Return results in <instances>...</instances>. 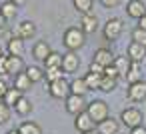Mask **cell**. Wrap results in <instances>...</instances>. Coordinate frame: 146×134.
<instances>
[{
    "instance_id": "cell-2",
    "label": "cell",
    "mask_w": 146,
    "mask_h": 134,
    "mask_svg": "<svg viewBox=\"0 0 146 134\" xmlns=\"http://www.w3.org/2000/svg\"><path fill=\"white\" fill-rule=\"evenodd\" d=\"M86 112L90 114V118H92L96 124H100L102 120H106V118L110 116L108 104H106L104 100H92V102H88V106H86Z\"/></svg>"
},
{
    "instance_id": "cell-22",
    "label": "cell",
    "mask_w": 146,
    "mask_h": 134,
    "mask_svg": "<svg viewBox=\"0 0 146 134\" xmlns=\"http://www.w3.org/2000/svg\"><path fill=\"white\" fill-rule=\"evenodd\" d=\"M14 112L18 114V116H28L30 112H32V102L28 100V98H20L16 104H14Z\"/></svg>"
},
{
    "instance_id": "cell-6",
    "label": "cell",
    "mask_w": 146,
    "mask_h": 134,
    "mask_svg": "<svg viewBox=\"0 0 146 134\" xmlns=\"http://www.w3.org/2000/svg\"><path fill=\"white\" fill-rule=\"evenodd\" d=\"M64 106H66V112L72 114V116H78L80 112L86 110L88 102L84 100V96H78V94H70L66 100H64Z\"/></svg>"
},
{
    "instance_id": "cell-15",
    "label": "cell",
    "mask_w": 146,
    "mask_h": 134,
    "mask_svg": "<svg viewBox=\"0 0 146 134\" xmlns=\"http://www.w3.org/2000/svg\"><path fill=\"white\" fill-rule=\"evenodd\" d=\"M126 56L132 60V62H142V58L146 56V46L138 44V42H130L128 44V50H126Z\"/></svg>"
},
{
    "instance_id": "cell-45",
    "label": "cell",
    "mask_w": 146,
    "mask_h": 134,
    "mask_svg": "<svg viewBox=\"0 0 146 134\" xmlns=\"http://www.w3.org/2000/svg\"><path fill=\"white\" fill-rule=\"evenodd\" d=\"M0 56H2V46H0Z\"/></svg>"
},
{
    "instance_id": "cell-1",
    "label": "cell",
    "mask_w": 146,
    "mask_h": 134,
    "mask_svg": "<svg viewBox=\"0 0 146 134\" xmlns=\"http://www.w3.org/2000/svg\"><path fill=\"white\" fill-rule=\"evenodd\" d=\"M62 42H64V46H66L70 52H76L78 48L84 46V42H86V34H84V30H82L80 26H72V28H68V30L64 32Z\"/></svg>"
},
{
    "instance_id": "cell-43",
    "label": "cell",
    "mask_w": 146,
    "mask_h": 134,
    "mask_svg": "<svg viewBox=\"0 0 146 134\" xmlns=\"http://www.w3.org/2000/svg\"><path fill=\"white\" fill-rule=\"evenodd\" d=\"M6 134H20V132H18V128H16V130H8Z\"/></svg>"
},
{
    "instance_id": "cell-20",
    "label": "cell",
    "mask_w": 146,
    "mask_h": 134,
    "mask_svg": "<svg viewBox=\"0 0 146 134\" xmlns=\"http://www.w3.org/2000/svg\"><path fill=\"white\" fill-rule=\"evenodd\" d=\"M32 84H34V82L28 78V74H26V70H24V72H20V74L14 76V84H12V86L18 88V90L24 94V92H28V90L32 88Z\"/></svg>"
},
{
    "instance_id": "cell-24",
    "label": "cell",
    "mask_w": 146,
    "mask_h": 134,
    "mask_svg": "<svg viewBox=\"0 0 146 134\" xmlns=\"http://www.w3.org/2000/svg\"><path fill=\"white\" fill-rule=\"evenodd\" d=\"M20 98H22V92H20V90H18V88H14V86H10V88H8V92H6V96H4V100H2V102H4V104H8V106H10V108H14V104H16V102H18V100H20Z\"/></svg>"
},
{
    "instance_id": "cell-25",
    "label": "cell",
    "mask_w": 146,
    "mask_h": 134,
    "mask_svg": "<svg viewBox=\"0 0 146 134\" xmlns=\"http://www.w3.org/2000/svg\"><path fill=\"white\" fill-rule=\"evenodd\" d=\"M84 80H86V84H88V90H100V82H102V76H100V74L88 70L86 76H84Z\"/></svg>"
},
{
    "instance_id": "cell-7",
    "label": "cell",
    "mask_w": 146,
    "mask_h": 134,
    "mask_svg": "<svg viewBox=\"0 0 146 134\" xmlns=\"http://www.w3.org/2000/svg\"><path fill=\"white\" fill-rule=\"evenodd\" d=\"M126 96H128V100H132V102H146V80L128 84Z\"/></svg>"
},
{
    "instance_id": "cell-10",
    "label": "cell",
    "mask_w": 146,
    "mask_h": 134,
    "mask_svg": "<svg viewBox=\"0 0 146 134\" xmlns=\"http://www.w3.org/2000/svg\"><path fill=\"white\" fill-rule=\"evenodd\" d=\"M76 120H74V128L82 134V132H90V130H94V126H96V122L90 118V114L84 110V112H80L78 116H74Z\"/></svg>"
},
{
    "instance_id": "cell-16",
    "label": "cell",
    "mask_w": 146,
    "mask_h": 134,
    "mask_svg": "<svg viewBox=\"0 0 146 134\" xmlns=\"http://www.w3.org/2000/svg\"><path fill=\"white\" fill-rule=\"evenodd\" d=\"M50 44L46 42V40H38L34 46H32V56L36 58V60H40V62H44L48 56H50Z\"/></svg>"
},
{
    "instance_id": "cell-19",
    "label": "cell",
    "mask_w": 146,
    "mask_h": 134,
    "mask_svg": "<svg viewBox=\"0 0 146 134\" xmlns=\"http://www.w3.org/2000/svg\"><path fill=\"white\" fill-rule=\"evenodd\" d=\"M114 68L118 70V74H120V78H126V74H128V70H130V66H132V60L128 58V56H114Z\"/></svg>"
},
{
    "instance_id": "cell-14",
    "label": "cell",
    "mask_w": 146,
    "mask_h": 134,
    "mask_svg": "<svg viewBox=\"0 0 146 134\" xmlns=\"http://www.w3.org/2000/svg\"><path fill=\"white\" fill-rule=\"evenodd\" d=\"M92 62H96V64H100V66L106 68V66H110V64L114 62V54H112L110 48H98V50L94 52Z\"/></svg>"
},
{
    "instance_id": "cell-41",
    "label": "cell",
    "mask_w": 146,
    "mask_h": 134,
    "mask_svg": "<svg viewBox=\"0 0 146 134\" xmlns=\"http://www.w3.org/2000/svg\"><path fill=\"white\" fill-rule=\"evenodd\" d=\"M6 22H8V20L2 16V12H0V28H6Z\"/></svg>"
},
{
    "instance_id": "cell-31",
    "label": "cell",
    "mask_w": 146,
    "mask_h": 134,
    "mask_svg": "<svg viewBox=\"0 0 146 134\" xmlns=\"http://www.w3.org/2000/svg\"><path fill=\"white\" fill-rule=\"evenodd\" d=\"M92 2H94V0H72L74 8H76L80 14H90V10H92Z\"/></svg>"
},
{
    "instance_id": "cell-32",
    "label": "cell",
    "mask_w": 146,
    "mask_h": 134,
    "mask_svg": "<svg viewBox=\"0 0 146 134\" xmlns=\"http://www.w3.org/2000/svg\"><path fill=\"white\" fill-rule=\"evenodd\" d=\"M116 84H118V80L116 78H110V76H102V82H100V92H112L114 88H116Z\"/></svg>"
},
{
    "instance_id": "cell-18",
    "label": "cell",
    "mask_w": 146,
    "mask_h": 134,
    "mask_svg": "<svg viewBox=\"0 0 146 134\" xmlns=\"http://www.w3.org/2000/svg\"><path fill=\"white\" fill-rule=\"evenodd\" d=\"M80 28L84 30V34H92V32H96V28H98V18H96L92 12H90V14H82Z\"/></svg>"
},
{
    "instance_id": "cell-36",
    "label": "cell",
    "mask_w": 146,
    "mask_h": 134,
    "mask_svg": "<svg viewBox=\"0 0 146 134\" xmlns=\"http://www.w3.org/2000/svg\"><path fill=\"white\" fill-rule=\"evenodd\" d=\"M8 82L4 80V78H0V102H2L4 100V96H6V92H8Z\"/></svg>"
},
{
    "instance_id": "cell-23",
    "label": "cell",
    "mask_w": 146,
    "mask_h": 134,
    "mask_svg": "<svg viewBox=\"0 0 146 134\" xmlns=\"http://www.w3.org/2000/svg\"><path fill=\"white\" fill-rule=\"evenodd\" d=\"M18 132L20 134H42V128L38 122H32V120H26L18 126Z\"/></svg>"
},
{
    "instance_id": "cell-39",
    "label": "cell",
    "mask_w": 146,
    "mask_h": 134,
    "mask_svg": "<svg viewBox=\"0 0 146 134\" xmlns=\"http://www.w3.org/2000/svg\"><path fill=\"white\" fill-rule=\"evenodd\" d=\"M130 134H146V126H136L130 130Z\"/></svg>"
},
{
    "instance_id": "cell-34",
    "label": "cell",
    "mask_w": 146,
    "mask_h": 134,
    "mask_svg": "<svg viewBox=\"0 0 146 134\" xmlns=\"http://www.w3.org/2000/svg\"><path fill=\"white\" fill-rule=\"evenodd\" d=\"M10 114H12V108L4 102H0V124H6L10 120Z\"/></svg>"
},
{
    "instance_id": "cell-8",
    "label": "cell",
    "mask_w": 146,
    "mask_h": 134,
    "mask_svg": "<svg viewBox=\"0 0 146 134\" xmlns=\"http://www.w3.org/2000/svg\"><path fill=\"white\" fill-rule=\"evenodd\" d=\"M78 68H80V56L76 52H70L68 50L66 54H62V70L66 74H74Z\"/></svg>"
},
{
    "instance_id": "cell-33",
    "label": "cell",
    "mask_w": 146,
    "mask_h": 134,
    "mask_svg": "<svg viewBox=\"0 0 146 134\" xmlns=\"http://www.w3.org/2000/svg\"><path fill=\"white\" fill-rule=\"evenodd\" d=\"M132 42H138V44H142V46H146V30L144 28H134L132 30Z\"/></svg>"
},
{
    "instance_id": "cell-5",
    "label": "cell",
    "mask_w": 146,
    "mask_h": 134,
    "mask_svg": "<svg viewBox=\"0 0 146 134\" xmlns=\"http://www.w3.org/2000/svg\"><path fill=\"white\" fill-rule=\"evenodd\" d=\"M48 92L52 98L56 100H66L70 96V82L66 78H60V80H54L48 84Z\"/></svg>"
},
{
    "instance_id": "cell-3",
    "label": "cell",
    "mask_w": 146,
    "mask_h": 134,
    "mask_svg": "<svg viewBox=\"0 0 146 134\" xmlns=\"http://www.w3.org/2000/svg\"><path fill=\"white\" fill-rule=\"evenodd\" d=\"M122 30H124V24H122L120 18H108L106 24H104V28H102V36H104V40L112 42V40L120 38Z\"/></svg>"
},
{
    "instance_id": "cell-13",
    "label": "cell",
    "mask_w": 146,
    "mask_h": 134,
    "mask_svg": "<svg viewBox=\"0 0 146 134\" xmlns=\"http://www.w3.org/2000/svg\"><path fill=\"white\" fill-rule=\"evenodd\" d=\"M34 34H36V24H34L32 20H24V22H20L18 28H16V36L22 38V40H30Z\"/></svg>"
},
{
    "instance_id": "cell-21",
    "label": "cell",
    "mask_w": 146,
    "mask_h": 134,
    "mask_svg": "<svg viewBox=\"0 0 146 134\" xmlns=\"http://www.w3.org/2000/svg\"><path fill=\"white\" fill-rule=\"evenodd\" d=\"M88 92V84L84 78H74L70 82V94H78V96H84Z\"/></svg>"
},
{
    "instance_id": "cell-17",
    "label": "cell",
    "mask_w": 146,
    "mask_h": 134,
    "mask_svg": "<svg viewBox=\"0 0 146 134\" xmlns=\"http://www.w3.org/2000/svg\"><path fill=\"white\" fill-rule=\"evenodd\" d=\"M24 40L22 38H18V36H12L8 42H6V52L10 54V56H22L24 54Z\"/></svg>"
},
{
    "instance_id": "cell-40",
    "label": "cell",
    "mask_w": 146,
    "mask_h": 134,
    "mask_svg": "<svg viewBox=\"0 0 146 134\" xmlns=\"http://www.w3.org/2000/svg\"><path fill=\"white\" fill-rule=\"evenodd\" d=\"M138 28H144V30H146V16H142V18L138 20Z\"/></svg>"
},
{
    "instance_id": "cell-29",
    "label": "cell",
    "mask_w": 146,
    "mask_h": 134,
    "mask_svg": "<svg viewBox=\"0 0 146 134\" xmlns=\"http://www.w3.org/2000/svg\"><path fill=\"white\" fill-rule=\"evenodd\" d=\"M44 78H46V82L50 84V82H54V80L64 78V70H62V68H44Z\"/></svg>"
},
{
    "instance_id": "cell-12",
    "label": "cell",
    "mask_w": 146,
    "mask_h": 134,
    "mask_svg": "<svg viewBox=\"0 0 146 134\" xmlns=\"http://www.w3.org/2000/svg\"><path fill=\"white\" fill-rule=\"evenodd\" d=\"M24 70H26V66H24L22 56H10L8 54V58H6V72L12 74V76H16V74H20Z\"/></svg>"
},
{
    "instance_id": "cell-11",
    "label": "cell",
    "mask_w": 146,
    "mask_h": 134,
    "mask_svg": "<svg viewBox=\"0 0 146 134\" xmlns=\"http://www.w3.org/2000/svg\"><path fill=\"white\" fill-rule=\"evenodd\" d=\"M126 14H128L130 18L140 20L142 16H146V4L142 2V0H128V4H126Z\"/></svg>"
},
{
    "instance_id": "cell-37",
    "label": "cell",
    "mask_w": 146,
    "mask_h": 134,
    "mask_svg": "<svg viewBox=\"0 0 146 134\" xmlns=\"http://www.w3.org/2000/svg\"><path fill=\"white\" fill-rule=\"evenodd\" d=\"M90 72H96V74H100V76H104V66H100V64H96V62H90V68H88Z\"/></svg>"
},
{
    "instance_id": "cell-4",
    "label": "cell",
    "mask_w": 146,
    "mask_h": 134,
    "mask_svg": "<svg viewBox=\"0 0 146 134\" xmlns=\"http://www.w3.org/2000/svg\"><path fill=\"white\" fill-rule=\"evenodd\" d=\"M142 120H144V116L138 108H124L120 112V122L130 130L136 128V126H142Z\"/></svg>"
},
{
    "instance_id": "cell-26",
    "label": "cell",
    "mask_w": 146,
    "mask_h": 134,
    "mask_svg": "<svg viewBox=\"0 0 146 134\" xmlns=\"http://www.w3.org/2000/svg\"><path fill=\"white\" fill-rule=\"evenodd\" d=\"M126 80H128V84L142 80V70H140V64H138V62H132V66H130V70H128V74H126Z\"/></svg>"
},
{
    "instance_id": "cell-28",
    "label": "cell",
    "mask_w": 146,
    "mask_h": 134,
    "mask_svg": "<svg viewBox=\"0 0 146 134\" xmlns=\"http://www.w3.org/2000/svg\"><path fill=\"white\" fill-rule=\"evenodd\" d=\"M44 68H62V54L50 52V56L44 60Z\"/></svg>"
},
{
    "instance_id": "cell-35",
    "label": "cell",
    "mask_w": 146,
    "mask_h": 134,
    "mask_svg": "<svg viewBox=\"0 0 146 134\" xmlns=\"http://www.w3.org/2000/svg\"><path fill=\"white\" fill-rule=\"evenodd\" d=\"M104 76H110V78H116V80L120 78V74H118V70L114 68V64H110V66L104 68Z\"/></svg>"
},
{
    "instance_id": "cell-38",
    "label": "cell",
    "mask_w": 146,
    "mask_h": 134,
    "mask_svg": "<svg viewBox=\"0 0 146 134\" xmlns=\"http://www.w3.org/2000/svg\"><path fill=\"white\" fill-rule=\"evenodd\" d=\"M100 2H102L104 8H116L120 4V0H100Z\"/></svg>"
},
{
    "instance_id": "cell-30",
    "label": "cell",
    "mask_w": 146,
    "mask_h": 134,
    "mask_svg": "<svg viewBox=\"0 0 146 134\" xmlns=\"http://www.w3.org/2000/svg\"><path fill=\"white\" fill-rule=\"evenodd\" d=\"M26 74H28V78H30L32 82L44 80V68H40V66H28V68H26Z\"/></svg>"
},
{
    "instance_id": "cell-42",
    "label": "cell",
    "mask_w": 146,
    "mask_h": 134,
    "mask_svg": "<svg viewBox=\"0 0 146 134\" xmlns=\"http://www.w3.org/2000/svg\"><path fill=\"white\" fill-rule=\"evenodd\" d=\"M12 2H14V4H16V6H22V4H24V2H26V0H12Z\"/></svg>"
},
{
    "instance_id": "cell-44",
    "label": "cell",
    "mask_w": 146,
    "mask_h": 134,
    "mask_svg": "<svg viewBox=\"0 0 146 134\" xmlns=\"http://www.w3.org/2000/svg\"><path fill=\"white\" fill-rule=\"evenodd\" d=\"M82 134H98L96 130H90V132H82Z\"/></svg>"
},
{
    "instance_id": "cell-9",
    "label": "cell",
    "mask_w": 146,
    "mask_h": 134,
    "mask_svg": "<svg viewBox=\"0 0 146 134\" xmlns=\"http://www.w3.org/2000/svg\"><path fill=\"white\" fill-rule=\"evenodd\" d=\"M120 120L108 116L106 120H102L100 124H96V132L98 134H120Z\"/></svg>"
},
{
    "instance_id": "cell-27",
    "label": "cell",
    "mask_w": 146,
    "mask_h": 134,
    "mask_svg": "<svg viewBox=\"0 0 146 134\" xmlns=\"http://www.w3.org/2000/svg\"><path fill=\"white\" fill-rule=\"evenodd\" d=\"M16 4L12 2V0H8V2H4L2 6H0V12H2V16L6 18V20H14V16H16Z\"/></svg>"
}]
</instances>
